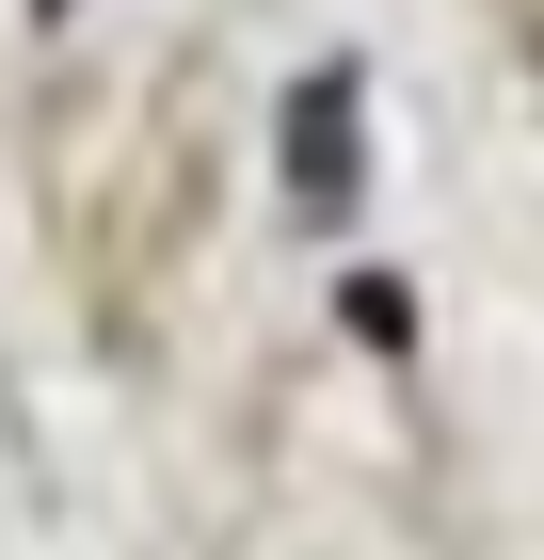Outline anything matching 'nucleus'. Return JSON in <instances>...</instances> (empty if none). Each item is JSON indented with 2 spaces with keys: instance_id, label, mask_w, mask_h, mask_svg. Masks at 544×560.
Returning <instances> with one entry per match:
<instances>
[{
  "instance_id": "1",
  "label": "nucleus",
  "mask_w": 544,
  "mask_h": 560,
  "mask_svg": "<svg viewBox=\"0 0 544 560\" xmlns=\"http://www.w3.org/2000/svg\"><path fill=\"white\" fill-rule=\"evenodd\" d=\"M289 192H304L321 224L369 192V113H352V65H321V81L289 96Z\"/></svg>"
}]
</instances>
